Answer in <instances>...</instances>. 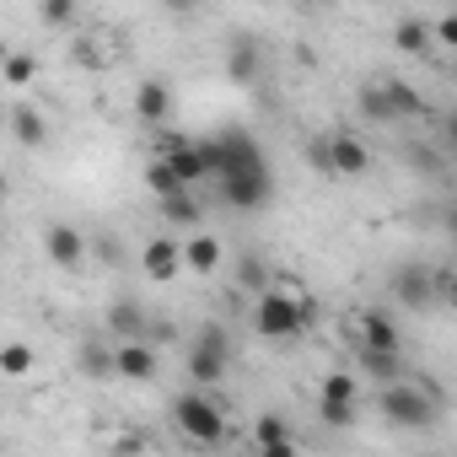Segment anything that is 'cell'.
Returning <instances> with one entry per match:
<instances>
[{"mask_svg": "<svg viewBox=\"0 0 457 457\" xmlns=\"http://www.w3.org/2000/svg\"><path fill=\"white\" fill-rule=\"evenodd\" d=\"M382 420L398 430H436L441 425V387L430 377H403L393 387H382Z\"/></svg>", "mask_w": 457, "mask_h": 457, "instance_id": "1", "label": "cell"}, {"mask_svg": "<svg viewBox=\"0 0 457 457\" xmlns=\"http://www.w3.org/2000/svg\"><path fill=\"white\" fill-rule=\"evenodd\" d=\"M302 328H307V302H302L296 291L270 286V291L253 296V334H259V339L286 345V339H296Z\"/></svg>", "mask_w": 457, "mask_h": 457, "instance_id": "2", "label": "cell"}, {"mask_svg": "<svg viewBox=\"0 0 457 457\" xmlns=\"http://www.w3.org/2000/svg\"><path fill=\"white\" fill-rule=\"evenodd\" d=\"M204 145H210V183H220V178H259V172H270L264 145H259L253 135H243V129H226V135H215V140H204Z\"/></svg>", "mask_w": 457, "mask_h": 457, "instance_id": "3", "label": "cell"}, {"mask_svg": "<svg viewBox=\"0 0 457 457\" xmlns=\"http://www.w3.org/2000/svg\"><path fill=\"white\" fill-rule=\"evenodd\" d=\"M307 162L318 172H328V178H361V172H371V145L361 135L339 129V135H318L307 145Z\"/></svg>", "mask_w": 457, "mask_h": 457, "instance_id": "4", "label": "cell"}, {"mask_svg": "<svg viewBox=\"0 0 457 457\" xmlns=\"http://www.w3.org/2000/svg\"><path fill=\"white\" fill-rule=\"evenodd\" d=\"M172 430L194 446H220L226 441V414L210 393H183V398H172Z\"/></svg>", "mask_w": 457, "mask_h": 457, "instance_id": "5", "label": "cell"}, {"mask_svg": "<svg viewBox=\"0 0 457 457\" xmlns=\"http://www.w3.org/2000/svg\"><path fill=\"white\" fill-rule=\"evenodd\" d=\"M226 366H232V334H226L220 323H204L194 334V345H188V382H194V393L215 387L226 377Z\"/></svg>", "mask_w": 457, "mask_h": 457, "instance_id": "6", "label": "cell"}, {"mask_svg": "<svg viewBox=\"0 0 457 457\" xmlns=\"http://www.w3.org/2000/svg\"><path fill=\"white\" fill-rule=\"evenodd\" d=\"M361 113L377 119V124H398V119H420V113H425V97H420L409 81L387 76V81H377V87H361Z\"/></svg>", "mask_w": 457, "mask_h": 457, "instance_id": "7", "label": "cell"}, {"mask_svg": "<svg viewBox=\"0 0 457 457\" xmlns=\"http://www.w3.org/2000/svg\"><path fill=\"white\" fill-rule=\"evenodd\" d=\"M387 291H393V302H403V307H414V312L441 307V302H436V270H430V264H398L393 280H387Z\"/></svg>", "mask_w": 457, "mask_h": 457, "instance_id": "8", "label": "cell"}, {"mask_svg": "<svg viewBox=\"0 0 457 457\" xmlns=\"http://www.w3.org/2000/svg\"><path fill=\"white\" fill-rule=\"evenodd\" d=\"M162 162L172 167V178H178L183 188L210 183V145H204V140H172V145L162 151Z\"/></svg>", "mask_w": 457, "mask_h": 457, "instance_id": "9", "label": "cell"}, {"mask_svg": "<svg viewBox=\"0 0 457 457\" xmlns=\"http://www.w3.org/2000/svg\"><path fill=\"white\" fill-rule=\"evenodd\" d=\"M215 188H220V199L232 204V210L253 215V210H264V204L275 199V172H259V178H220Z\"/></svg>", "mask_w": 457, "mask_h": 457, "instance_id": "10", "label": "cell"}, {"mask_svg": "<svg viewBox=\"0 0 457 457\" xmlns=\"http://www.w3.org/2000/svg\"><path fill=\"white\" fill-rule=\"evenodd\" d=\"M103 323H108V339H113V345H140V339H151V318H145V307H140L135 296H119Z\"/></svg>", "mask_w": 457, "mask_h": 457, "instance_id": "11", "label": "cell"}, {"mask_svg": "<svg viewBox=\"0 0 457 457\" xmlns=\"http://www.w3.org/2000/svg\"><path fill=\"white\" fill-rule=\"evenodd\" d=\"M156 371H162V350L156 345H113V377H124V382H156Z\"/></svg>", "mask_w": 457, "mask_h": 457, "instance_id": "12", "label": "cell"}, {"mask_svg": "<svg viewBox=\"0 0 457 457\" xmlns=\"http://www.w3.org/2000/svg\"><path fill=\"white\" fill-rule=\"evenodd\" d=\"M44 253H49L54 270H81L87 264V237L76 232L71 220H54L49 232H44Z\"/></svg>", "mask_w": 457, "mask_h": 457, "instance_id": "13", "label": "cell"}, {"mask_svg": "<svg viewBox=\"0 0 457 457\" xmlns=\"http://www.w3.org/2000/svg\"><path fill=\"white\" fill-rule=\"evenodd\" d=\"M264 71V44L253 33H237L232 44H226V76H232L237 87H253Z\"/></svg>", "mask_w": 457, "mask_h": 457, "instance_id": "14", "label": "cell"}, {"mask_svg": "<svg viewBox=\"0 0 457 457\" xmlns=\"http://www.w3.org/2000/svg\"><path fill=\"white\" fill-rule=\"evenodd\" d=\"M361 350H371V355H403V334H398V323L382 307L361 312Z\"/></svg>", "mask_w": 457, "mask_h": 457, "instance_id": "15", "label": "cell"}, {"mask_svg": "<svg viewBox=\"0 0 457 457\" xmlns=\"http://www.w3.org/2000/svg\"><path fill=\"white\" fill-rule=\"evenodd\" d=\"M167 113H172V87H167L162 76L140 81V87H135V119H140V124H151V129H162V124H167Z\"/></svg>", "mask_w": 457, "mask_h": 457, "instance_id": "16", "label": "cell"}, {"mask_svg": "<svg viewBox=\"0 0 457 457\" xmlns=\"http://www.w3.org/2000/svg\"><path fill=\"white\" fill-rule=\"evenodd\" d=\"M140 270H145L156 286H167V280L183 270V253H178V243H172V237H151V243L140 248Z\"/></svg>", "mask_w": 457, "mask_h": 457, "instance_id": "17", "label": "cell"}, {"mask_svg": "<svg viewBox=\"0 0 457 457\" xmlns=\"http://www.w3.org/2000/svg\"><path fill=\"white\" fill-rule=\"evenodd\" d=\"M6 124H12L17 145H44V140H49V119H44L33 103H17V108L6 113Z\"/></svg>", "mask_w": 457, "mask_h": 457, "instance_id": "18", "label": "cell"}, {"mask_svg": "<svg viewBox=\"0 0 457 457\" xmlns=\"http://www.w3.org/2000/svg\"><path fill=\"white\" fill-rule=\"evenodd\" d=\"M178 253H183V270H194V275H210V270H220V237H210V232L188 237Z\"/></svg>", "mask_w": 457, "mask_h": 457, "instance_id": "19", "label": "cell"}, {"mask_svg": "<svg viewBox=\"0 0 457 457\" xmlns=\"http://www.w3.org/2000/svg\"><path fill=\"white\" fill-rule=\"evenodd\" d=\"M393 44H398L403 54H425V49H430V22H425V17H398Z\"/></svg>", "mask_w": 457, "mask_h": 457, "instance_id": "20", "label": "cell"}, {"mask_svg": "<svg viewBox=\"0 0 457 457\" xmlns=\"http://www.w3.org/2000/svg\"><path fill=\"white\" fill-rule=\"evenodd\" d=\"M81 371L87 377H113V339H81Z\"/></svg>", "mask_w": 457, "mask_h": 457, "instance_id": "21", "label": "cell"}, {"mask_svg": "<svg viewBox=\"0 0 457 457\" xmlns=\"http://www.w3.org/2000/svg\"><path fill=\"white\" fill-rule=\"evenodd\" d=\"M361 371L377 387H393V382H403V355H371V350H361Z\"/></svg>", "mask_w": 457, "mask_h": 457, "instance_id": "22", "label": "cell"}, {"mask_svg": "<svg viewBox=\"0 0 457 457\" xmlns=\"http://www.w3.org/2000/svg\"><path fill=\"white\" fill-rule=\"evenodd\" d=\"M156 204H162V215H167L172 226H199V215H204L194 188H183V194H172V199H156Z\"/></svg>", "mask_w": 457, "mask_h": 457, "instance_id": "23", "label": "cell"}, {"mask_svg": "<svg viewBox=\"0 0 457 457\" xmlns=\"http://www.w3.org/2000/svg\"><path fill=\"white\" fill-rule=\"evenodd\" d=\"M145 188H151L156 199H172V194H183V183L172 178V167H167L162 156H151V162H145Z\"/></svg>", "mask_w": 457, "mask_h": 457, "instance_id": "24", "label": "cell"}, {"mask_svg": "<svg viewBox=\"0 0 457 457\" xmlns=\"http://www.w3.org/2000/svg\"><path fill=\"white\" fill-rule=\"evenodd\" d=\"M38 76V60L33 54H22V49H12L6 54V65H0V81H6V87H28Z\"/></svg>", "mask_w": 457, "mask_h": 457, "instance_id": "25", "label": "cell"}, {"mask_svg": "<svg viewBox=\"0 0 457 457\" xmlns=\"http://www.w3.org/2000/svg\"><path fill=\"white\" fill-rule=\"evenodd\" d=\"M355 393H361V382H355L350 371H328V377H323V398H318V403H355Z\"/></svg>", "mask_w": 457, "mask_h": 457, "instance_id": "26", "label": "cell"}, {"mask_svg": "<svg viewBox=\"0 0 457 457\" xmlns=\"http://www.w3.org/2000/svg\"><path fill=\"white\" fill-rule=\"evenodd\" d=\"M253 441H259V452H264V446H286V441H291V425H286L280 414H259V420H253Z\"/></svg>", "mask_w": 457, "mask_h": 457, "instance_id": "27", "label": "cell"}, {"mask_svg": "<svg viewBox=\"0 0 457 457\" xmlns=\"http://www.w3.org/2000/svg\"><path fill=\"white\" fill-rule=\"evenodd\" d=\"M38 366V355L28 345H0V377H28Z\"/></svg>", "mask_w": 457, "mask_h": 457, "instance_id": "28", "label": "cell"}, {"mask_svg": "<svg viewBox=\"0 0 457 457\" xmlns=\"http://www.w3.org/2000/svg\"><path fill=\"white\" fill-rule=\"evenodd\" d=\"M264 280H270V275H264V259H259V253H248V259L237 264V286H248V291L259 296V291H270Z\"/></svg>", "mask_w": 457, "mask_h": 457, "instance_id": "29", "label": "cell"}, {"mask_svg": "<svg viewBox=\"0 0 457 457\" xmlns=\"http://www.w3.org/2000/svg\"><path fill=\"white\" fill-rule=\"evenodd\" d=\"M318 414H323L328 430H350L355 425V403H318Z\"/></svg>", "mask_w": 457, "mask_h": 457, "instance_id": "30", "label": "cell"}, {"mask_svg": "<svg viewBox=\"0 0 457 457\" xmlns=\"http://www.w3.org/2000/svg\"><path fill=\"white\" fill-rule=\"evenodd\" d=\"M38 17H44L49 28H71V22H76V6H71V0H49V6H38Z\"/></svg>", "mask_w": 457, "mask_h": 457, "instance_id": "31", "label": "cell"}, {"mask_svg": "<svg viewBox=\"0 0 457 457\" xmlns=\"http://www.w3.org/2000/svg\"><path fill=\"white\" fill-rule=\"evenodd\" d=\"M430 38H436V44H457V17H452V12L436 17V22H430Z\"/></svg>", "mask_w": 457, "mask_h": 457, "instance_id": "32", "label": "cell"}, {"mask_svg": "<svg viewBox=\"0 0 457 457\" xmlns=\"http://www.w3.org/2000/svg\"><path fill=\"white\" fill-rule=\"evenodd\" d=\"M259 457H302V452H296V441H286V446H264Z\"/></svg>", "mask_w": 457, "mask_h": 457, "instance_id": "33", "label": "cell"}, {"mask_svg": "<svg viewBox=\"0 0 457 457\" xmlns=\"http://www.w3.org/2000/svg\"><path fill=\"white\" fill-rule=\"evenodd\" d=\"M6 54H12V44H6V38H0V65H6Z\"/></svg>", "mask_w": 457, "mask_h": 457, "instance_id": "34", "label": "cell"}, {"mask_svg": "<svg viewBox=\"0 0 457 457\" xmlns=\"http://www.w3.org/2000/svg\"><path fill=\"white\" fill-rule=\"evenodd\" d=\"M0 124H6V108H0Z\"/></svg>", "mask_w": 457, "mask_h": 457, "instance_id": "35", "label": "cell"}, {"mask_svg": "<svg viewBox=\"0 0 457 457\" xmlns=\"http://www.w3.org/2000/svg\"><path fill=\"white\" fill-rule=\"evenodd\" d=\"M0 199H6V194H0Z\"/></svg>", "mask_w": 457, "mask_h": 457, "instance_id": "36", "label": "cell"}]
</instances>
